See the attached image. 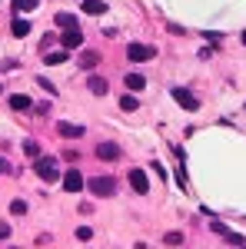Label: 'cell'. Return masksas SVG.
<instances>
[{
    "instance_id": "13",
    "label": "cell",
    "mask_w": 246,
    "mask_h": 249,
    "mask_svg": "<svg viewBox=\"0 0 246 249\" xmlns=\"http://www.w3.org/2000/svg\"><path fill=\"white\" fill-rule=\"evenodd\" d=\"M43 63H50V67H63V63H70V53L67 50H54V53H47Z\"/></svg>"
},
{
    "instance_id": "10",
    "label": "cell",
    "mask_w": 246,
    "mask_h": 249,
    "mask_svg": "<svg viewBox=\"0 0 246 249\" xmlns=\"http://www.w3.org/2000/svg\"><path fill=\"white\" fill-rule=\"evenodd\" d=\"M80 10H83L87 17H103V14H107V3H103V0H83Z\"/></svg>"
},
{
    "instance_id": "2",
    "label": "cell",
    "mask_w": 246,
    "mask_h": 249,
    "mask_svg": "<svg viewBox=\"0 0 246 249\" xmlns=\"http://www.w3.org/2000/svg\"><path fill=\"white\" fill-rule=\"evenodd\" d=\"M34 170H37V176L43 183H57L60 179V166H57V160H50V156H37Z\"/></svg>"
},
{
    "instance_id": "25",
    "label": "cell",
    "mask_w": 246,
    "mask_h": 249,
    "mask_svg": "<svg viewBox=\"0 0 246 249\" xmlns=\"http://www.w3.org/2000/svg\"><path fill=\"white\" fill-rule=\"evenodd\" d=\"M37 83H40V87H43V90H47V93H50V96H57V93H60V90H57V87H54V83H50V80H47V77H40Z\"/></svg>"
},
{
    "instance_id": "8",
    "label": "cell",
    "mask_w": 246,
    "mask_h": 249,
    "mask_svg": "<svg viewBox=\"0 0 246 249\" xmlns=\"http://www.w3.org/2000/svg\"><path fill=\"white\" fill-rule=\"evenodd\" d=\"M80 43H83V34H80V30H63V37H60V47H63V50H76V47H80Z\"/></svg>"
},
{
    "instance_id": "15",
    "label": "cell",
    "mask_w": 246,
    "mask_h": 249,
    "mask_svg": "<svg viewBox=\"0 0 246 249\" xmlns=\"http://www.w3.org/2000/svg\"><path fill=\"white\" fill-rule=\"evenodd\" d=\"M87 90H90L94 96H103L107 90H110V87H107V80H103V77H90V83H87Z\"/></svg>"
},
{
    "instance_id": "9",
    "label": "cell",
    "mask_w": 246,
    "mask_h": 249,
    "mask_svg": "<svg viewBox=\"0 0 246 249\" xmlns=\"http://www.w3.org/2000/svg\"><path fill=\"white\" fill-rule=\"evenodd\" d=\"M57 133L67 136V140H80V136H83V126H80V123H67V120H60V123H57Z\"/></svg>"
},
{
    "instance_id": "3",
    "label": "cell",
    "mask_w": 246,
    "mask_h": 249,
    "mask_svg": "<svg viewBox=\"0 0 246 249\" xmlns=\"http://www.w3.org/2000/svg\"><path fill=\"white\" fill-rule=\"evenodd\" d=\"M127 57H130V63H147V60L156 57V50H153L150 43H130L127 47Z\"/></svg>"
},
{
    "instance_id": "5",
    "label": "cell",
    "mask_w": 246,
    "mask_h": 249,
    "mask_svg": "<svg viewBox=\"0 0 246 249\" xmlns=\"http://www.w3.org/2000/svg\"><path fill=\"white\" fill-rule=\"evenodd\" d=\"M83 183H87V179H83V173H80V170H67V173H63V190H67V193H80V190H83Z\"/></svg>"
},
{
    "instance_id": "21",
    "label": "cell",
    "mask_w": 246,
    "mask_h": 249,
    "mask_svg": "<svg viewBox=\"0 0 246 249\" xmlns=\"http://www.w3.org/2000/svg\"><path fill=\"white\" fill-rule=\"evenodd\" d=\"M23 153L37 160V156H40V143H34V140H27V143H23Z\"/></svg>"
},
{
    "instance_id": "28",
    "label": "cell",
    "mask_w": 246,
    "mask_h": 249,
    "mask_svg": "<svg viewBox=\"0 0 246 249\" xmlns=\"http://www.w3.org/2000/svg\"><path fill=\"white\" fill-rule=\"evenodd\" d=\"M0 173H14V166H10V163H3V160H0Z\"/></svg>"
},
{
    "instance_id": "7",
    "label": "cell",
    "mask_w": 246,
    "mask_h": 249,
    "mask_svg": "<svg viewBox=\"0 0 246 249\" xmlns=\"http://www.w3.org/2000/svg\"><path fill=\"white\" fill-rule=\"evenodd\" d=\"M213 232H216V236H223V239H227V243H233V246H246V236H240V232L227 230L223 223H213Z\"/></svg>"
},
{
    "instance_id": "24",
    "label": "cell",
    "mask_w": 246,
    "mask_h": 249,
    "mask_svg": "<svg viewBox=\"0 0 246 249\" xmlns=\"http://www.w3.org/2000/svg\"><path fill=\"white\" fill-rule=\"evenodd\" d=\"M10 213H14V216H23V213H27V203H23V199H14V203H10Z\"/></svg>"
},
{
    "instance_id": "12",
    "label": "cell",
    "mask_w": 246,
    "mask_h": 249,
    "mask_svg": "<svg viewBox=\"0 0 246 249\" xmlns=\"http://www.w3.org/2000/svg\"><path fill=\"white\" fill-rule=\"evenodd\" d=\"M123 83H127V90H133V93H143V90H147V77H143V73H127Z\"/></svg>"
},
{
    "instance_id": "20",
    "label": "cell",
    "mask_w": 246,
    "mask_h": 249,
    "mask_svg": "<svg viewBox=\"0 0 246 249\" xmlns=\"http://www.w3.org/2000/svg\"><path fill=\"white\" fill-rule=\"evenodd\" d=\"M30 34V20H14V37H27Z\"/></svg>"
},
{
    "instance_id": "22",
    "label": "cell",
    "mask_w": 246,
    "mask_h": 249,
    "mask_svg": "<svg viewBox=\"0 0 246 249\" xmlns=\"http://www.w3.org/2000/svg\"><path fill=\"white\" fill-rule=\"evenodd\" d=\"M163 243H167V246H180V243H183V232H167Z\"/></svg>"
},
{
    "instance_id": "16",
    "label": "cell",
    "mask_w": 246,
    "mask_h": 249,
    "mask_svg": "<svg viewBox=\"0 0 246 249\" xmlns=\"http://www.w3.org/2000/svg\"><path fill=\"white\" fill-rule=\"evenodd\" d=\"M10 7L20 10V14H30V10H37V7H40V0H10Z\"/></svg>"
},
{
    "instance_id": "23",
    "label": "cell",
    "mask_w": 246,
    "mask_h": 249,
    "mask_svg": "<svg viewBox=\"0 0 246 249\" xmlns=\"http://www.w3.org/2000/svg\"><path fill=\"white\" fill-rule=\"evenodd\" d=\"M76 239H80V243L94 239V230H90V226H76Z\"/></svg>"
},
{
    "instance_id": "11",
    "label": "cell",
    "mask_w": 246,
    "mask_h": 249,
    "mask_svg": "<svg viewBox=\"0 0 246 249\" xmlns=\"http://www.w3.org/2000/svg\"><path fill=\"white\" fill-rule=\"evenodd\" d=\"M96 156H100L103 163H110V160H116V156H120V146L107 140V143H100V146H96Z\"/></svg>"
},
{
    "instance_id": "1",
    "label": "cell",
    "mask_w": 246,
    "mask_h": 249,
    "mask_svg": "<svg viewBox=\"0 0 246 249\" xmlns=\"http://www.w3.org/2000/svg\"><path fill=\"white\" fill-rule=\"evenodd\" d=\"M83 186L94 193V196H116V179L114 176H90Z\"/></svg>"
},
{
    "instance_id": "27",
    "label": "cell",
    "mask_w": 246,
    "mask_h": 249,
    "mask_svg": "<svg viewBox=\"0 0 246 249\" xmlns=\"http://www.w3.org/2000/svg\"><path fill=\"white\" fill-rule=\"evenodd\" d=\"M10 236V223H0V239H7Z\"/></svg>"
},
{
    "instance_id": "19",
    "label": "cell",
    "mask_w": 246,
    "mask_h": 249,
    "mask_svg": "<svg viewBox=\"0 0 246 249\" xmlns=\"http://www.w3.org/2000/svg\"><path fill=\"white\" fill-rule=\"evenodd\" d=\"M120 107H123L127 113H133V110H140V100H136L133 93H127V96H120Z\"/></svg>"
},
{
    "instance_id": "6",
    "label": "cell",
    "mask_w": 246,
    "mask_h": 249,
    "mask_svg": "<svg viewBox=\"0 0 246 249\" xmlns=\"http://www.w3.org/2000/svg\"><path fill=\"white\" fill-rule=\"evenodd\" d=\"M130 186L140 193V196H147V193H150V179H147V173H143V170H130Z\"/></svg>"
},
{
    "instance_id": "4",
    "label": "cell",
    "mask_w": 246,
    "mask_h": 249,
    "mask_svg": "<svg viewBox=\"0 0 246 249\" xmlns=\"http://www.w3.org/2000/svg\"><path fill=\"white\" fill-rule=\"evenodd\" d=\"M170 96L176 100V103H180V107H183V110H189V113H193V110H200V100H196V96L189 93L187 87H173V90H170Z\"/></svg>"
},
{
    "instance_id": "17",
    "label": "cell",
    "mask_w": 246,
    "mask_h": 249,
    "mask_svg": "<svg viewBox=\"0 0 246 249\" xmlns=\"http://www.w3.org/2000/svg\"><path fill=\"white\" fill-rule=\"evenodd\" d=\"M54 20H57L60 30H74V27H76V17H74V14H57Z\"/></svg>"
},
{
    "instance_id": "14",
    "label": "cell",
    "mask_w": 246,
    "mask_h": 249,
    "mask_svg": "<svg viewBox=\"0 0 246 249\" xmlns=\"http://www.w3.org/2000/svg\"><path fill=\"white\" fill-rule=\"evenodd\" d=\"M96 63H100V53H96V50H83V53H80V67H83V70H94Z\"/></svg>"
},
{
    "instance_id": "18",
    "label": "cell",
    "mask_w": 246,
    "mask_h": 249,
    "mask_svg": "<svg viewBox=\"0 0 246 249\" xmlns=\"http://www.w3.org/2000/svg\"><path fill=\"white\" fill-rule=\"evenodd\" d=\"M10 107H14V110H30L34 103H30V96H23V93H14V96H10Z\"/></svg>"
},
{
    "instance_id": "29",
    "label": "cell",
    "mask_w": 246,
    "mask_h": 249,
    "mask_svg": "<svg viewBox=\"0 0 246 249\" xmlns=\"http://www.w3.org/2000/svg\"><path fill=\"white\" fill-rule=\"evenodd\" d=\"M243 43H246V30H243Z\"/></svg>"
},
{
    "instance_id": "26",
    "label": "cell",
    "mask_w": 246,
    "mask_h": 249,
    "mask_svg": "<svg viewBox=\"0 0 246 249\" xmlns=\"http://www.w3.org/2000/svg\"><path fill=\"white\" fill-rule=\"evenodd\" d=\"M50 43H54V34H47V37L40 40V50H50Z\"/></svg>"
}]
</instances>
